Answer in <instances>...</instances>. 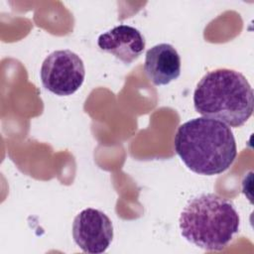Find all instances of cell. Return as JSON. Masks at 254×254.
Returning a JSON list of instances; mask_svg holds the SVG:
<instances>
[{
    "mask_svg": "<svg viewBox=\"0 0 254 254\" xmlns=\"http://www.w3.org/2000/svg\"><path fill=\"white\" fill-rule=\"evenodd\" d=\"M253 89L246 77L230 68L205 73L193 92L195 111L230 127H240L253 113Z\"/></svg>",
    "mask_w": 254,
    "mask_h": 254,
    "instance_id": "cell-2",
    "label": "cell"
},
{
    "mask_svg": "<svg viewBox=\"0 0 254 254\" xmlns=\"http://www.w3.org/2000/svg\"><path fill=\"white\" fill-rule=\"evenodd\" d=\"M97 46L101 51L129 64L142 55L146 42L138 29L121 24L101 34L97 39Z\"/></svg>",
    "mask_w": 254,
    "mask_h": 254,
    "instance_id": "cell-6",
    "label": "cell"
},
{
    "mask_svg": "<svg viewBox=\"0 0 254 254\" xmlns=\"http://www.w3.org/2000/svg\"><path fill=\"white\" fill-rule=\"evenodd\" d=\"M174 147L191 172L204 176L225 172L237 156L236 142L230 127L203 116L180 125Z\"/></svg>",
    "mask_w": 254,
    "mask_h": 254,
    "instance_id": "cell-1",
    "label": "cell"
},
{
    "mask_svg": "<svg viewBox=\"0 0 254 254\" xmlns=\"http://www.w3.org/2000/svg\"><path fill=\"white\" fill-rule=\"evenodd\" d=\"M144 71L155 85H166L181 74V58L174 46L162 43L146 52Z\"/></svg>",
    "mask_w": 254,
    "mask_h": 254,
    "instance_id": "cell-7",
    "label": "cell"
},
{
    "mask_svg": "<svg viewBox=\"0 0 254 254\" xmlns=\"http://www.w3.org/2000/svg\"><path fill=\"white\" fill-rule=\"evenodd\" d=\"M40 76L44 87L52 93L59 96L71 95L84 81V64L70 50H58L44 60Z\"/></svg>",
    "mask_w": 254,
    "mask_h": 254,
    "instance_id": "cell-4",
    "label": "cell"
},
{
    "mask_svg": "<svg viewBox=\"0 0 254 254\" xmlns=\"http://www.w3.org/2000/svg\"><path fill=\"white\" fill-rule=\"evenodd\" d=\"M234 204L216 193H201L184 207L179 218L182 236L207 251L224 249L239 230Z\"/></svg>",
    "mask_w": 254,
    "mask_h": 254,
    "instance_id": "cell-3",
    "label": "cell"
},
{
    "mask_svg": "<svg viewBox=\"0 0 254 254\" xmlns=\"http://www.w3.org/2000/svg\"><path fill=\"white\" fill-rule=\"evenodd\" d=\"M72 238L84 253H103L113 239L112 221L99 209L85 208L73 219Z\"/></svg>",
    "mask_w": 254,
    "mask_h": 254,
    "instance_id": "cell-5",
    "label": "cell"
}]
</instances>
